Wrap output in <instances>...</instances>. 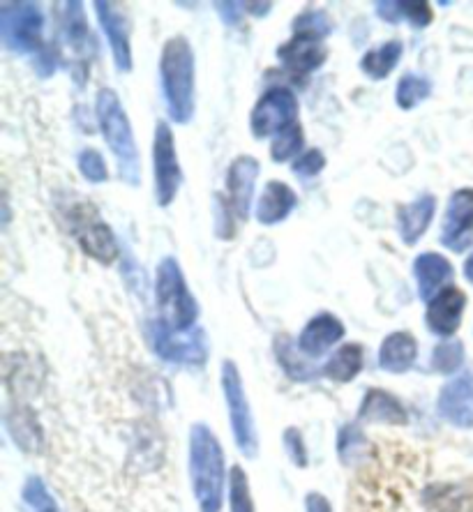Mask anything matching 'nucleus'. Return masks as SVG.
Returning <instances> with one entry per match:
<instances>
[{"mask_svg": "<svg viewBox=\"0 0 473 512\" xmlns=\"http://www.w3.org/2000/svg\"><path fill=\"white\" fill-rule=\"evenodd\" d=\"M160 79L169 118L174 123L187 125L197 107V70H194V51L187 37L176 35L164 42Z\"/></svg>", "mask_w": 473, "mask_h": 512, "instance_id": "f257e3e1", "label": "nucleus"}, {"mask_svg": "<svg viewBox=\"0 0 473 512\" xmlns=\"http://www.w3.org/2000/svg\"><path fill=\"white\" fill-rule=\"evenodd\" d=\"M190 478L201 512H220L224 496V450L213 429L197 423L190 429Z\"/></svg>", "mask_w": 473, "mask_h": 512, "instance_id": "f03ea898", "label": "nucleus"}, {"mask_svg": "<svg viewBox=\"0 0 473 512\" xmlns=\"http://www.w3.org/2000/svg\"><path fill=\"white\" fill-rule=\"evenodd\" d=\"M95 114L100 120V130L104 134V141L116 155L118 173L127 185L137 187L141 183V157L137 141H134V132L127 118L123 104H120L118 95L111 88H102L97 93Z\"/></svg>", "mask_w": 473, "mask_h": 512, "instance_id": "7ed1b4c3", "label": "nucleus"}, {"mask_svg": "<svg viewBox=\"0 0 473 512\" xmlns=\"http://www.w3.org/2000/svg\"><path fill=\"white\" fill-rule=\"evenodd\" d=\"M155 298L160 307V319L167 323L171 330H192L199 319V305L187 289L185 275L180 270V263L174 256L160 261L155 277Z\"/></svg>", "mask_w": 473, "mask_h": 512, "instance_id": "20e7f679", "label": "nucleus"}, {"mask_svg": "<svg viewBox=\"0 0 473 512\" xmlns=\"http://www.w3.org/2000/svg\"><path fill=\"white\" fill-rule=\"evenodd\" d=\"M146 337L150 342V349H153L164 363L192 367L206 365L208 337L204 330L197 326L180 333V330H171L162 319H155L148 323Z\"/></svg>", "mask_w": 473, "mask_h": 512, "instance_id": "39448f33", "label": "nucleus"}, {"mask_svg": "<svg viewBox=\"0 0 473 512\" xmlns=\"http://www.w3.org/2000/svg\"><path fill=\"white\" fill-rule=\"evenodd\" d=\"M220 379H222L224 399H227L231 432H234L236 446L247 459H254L259 453L257 427H254L250 402H247V397H245L243 376H240L234 360H224Z\"/></svg>", "mask_w": 473, "mask_h": 512, "instance_id": "423d86ee", "label": "nucleus"}, {"mask_svg": "<svg viewBox=\"0 0 473 512\" xmlns=\"http://www.w3.org/2000/svg\"><path fill=\"white\" fill-rule=\"evenodd\" d=\"M44 14L35 3L0 5V40L12 54H40Z\"/></svg>", "mask_w": 473, "mask_h": 512, "instance_id": "0eeeda50", "label": "nucleus"}, {"mask_svg": "<svg viewBox=\"0 0 473 512\" xmlns=\"http://www.w3.org/2000/svg\"><path fill=\"white\" fill-rule=\"evenodd\" d=\"M298 123V97L287 86L268 88L250 114V130L257 139L277 137Z\"/></svg>", "mask_w": 473, "mask_h": 512, "instance_id": "6e6552de", "label": "nucleus"}, {"mask_svg": "<svg viewBox=\"0 0 473 512\" xmlns=\"http://www.w3.org/2000/svg\"><path fill=\"white\" fill-rule=\"evenodd\" d=\"M153 169H155V197L157 206L167 208L178 197L183 187V169H180L174 132L164 120H157L153 141Z\"/></svg>", "mask_w": 473, "mask_h": 512, "instance_id": "1a4fd4ad", "label": "nucleus"}, {"mask_svg": "<svg viewBox=\"0 0 473 512\" xmlns=\"http://www.w3.org/2000/svg\"><path fill=\"white\" fill-rule=\"evenodd\" d=\"M441 243L453 252H464L473 243V190H457L441 222Z\"/></svg>", "mask_w": 473, "mask_h": 512, "instance_id": "9d476101", "label": "nucleus"}, {"mask_svg": "<svg viewBox=\"0 0 473 512\" xmlns=\"http://www.w3.org/2000/svg\"><path fill=\"white\" fill-rule=\"evenodd\" d=\"M95 14L104 30V35H107L111 56H114L118 72H130L132 70L130 19H127L125 14L118 10V5L102 3V0H97L95 3Z\"/></svg>", "mask_w": 473, "mask_h": 512, "instance_id": "9b49d317", "label": "nucleus"}, {"mask_svg": "<svg viewBox=\"0 0 473 512\" xmlns=\"http://www.w3.org/2000/svg\"><path fill=\"white\" fill-rule=\"evenodd\" d=\"M261 173V164L257 157L240 155L231 162L227 171V201L238 220H247L254 197V185Z\"/></svg>", "mask_w": 473, "mask_h": 512, "instance_id": "f8f14e48", "label": "nucleus"}, {"mask_svg": "<svg viewBox=\"0 0 473 512\" xmlns=\"http://www.w3.org/2000/svg\"><path fill=\"white\" fill-rule=\"evenodd\" d=\"M437 409L446 423L460 429L473 427V372L455 376L441 388Z\"/></svg>", "mask_w": 473, "mask_h": 512, "instance_id": "ddd939ff", "label": "nucleus"}, {"mask_svg": "<svg viewBox=\"0 0 473 512\" xmlns=\"http://www.w3.org/2000/svg\"><path fill=\"white\" fill-rule=\"evenodd\" d=\"M277 60H280L284 70L294 74H310L324 67L328 60V49L319 37L294 33L289 42H284L277 49Z\"/></svg>", "mask_w": 473, "mask_h": 512, "instance_id": "4468645a", "label": "nucleus"}, {"mask_svg": "<svg viewBox=\"0 0 473 512\" xmlns=\"http://www.w3.org/2000/svg\"><path fill=\"white\" fill-rule=\"evenodd\" d=\"M464 305H467V296L457 286H446L444 291H439L430 303H427L425 321L427 328L439 337H450L460 328Z\"/></svg>", "mask_w": 473, "mask_h": 512, "instance_id": "2eb2a0df", "label": "nucleus"}, {"mask_svg": "<svg viewBox=\"0 0 473 512\" xmlns=\"http://www.w3.org/2000/svg\"><path fill=\"white\" fill-rule=\"evenodd\" d=\"M344 337V323L335 314L321 312L314 319L307 321L303 333L298 337V351L305 353L307 358L324 356L328 349L340 342Z\"/></svg>", "mask_w": 473, "mask_h": 512, "instance_id": "dca6fc26", "label": "nucleus"}, {"mask_svg": "<svg viewBox=\"0 0 473 512\" xmlns=\"http://www.w3.org/2000/svg\"><path fill=\"white\" fill-rule=\"evenodd\" d=\"M77 240L88 256H93L95 261L100 263H111L116 259L118 247L114 231H111L107 224H104L100 217H97V210L90 206L88 215L77 224Z\"/></svg>", "mask_w": 473, "mask_h": 512, "instance_id": "f3484780", "label": "nucleus"}, {"mask_svg": "<svg viewBox=\"0 0 473 512\" xmlns=\"http://www.w3.org/2000/svg\"><path fill=\"white\" fill-rule=\"evenodd\" d=\"M414 275L418 282L420 300H427V303H430L439 291L446 289V284L453 280L455 273L446 256H441L437 252H425L416 256Z\"/></svg>", "mask_w": 473, "mask_h": 512, "instance_id": "a211bd4d", "label": "nucleus"}, {"mask_svg": "<svg viewBox=\"0 0 473 512\" xmlns=\"http://www.w3.org/2000/svg\"><path fill=\"white\" fill-rule=\"evenodd\" d=\"M298 206L296 192L291 190L287 183H280V180H270L261 192L259 203H257V220L264 224V227H275L287 220V217L294 213Z\"/></svg>", "mask_w": 473, "mask_h": 512, "instance_id": "6ab92c4d", "label": "nucleus"}, {"mask_svg": "<svg viewBox=\"0 0 473 512\" xmlns=\"http://www.w3.org/2000/svg\"><path fill=\"white\" fill-rule=\"evenodd\" d=\"M437 213V199L432 194H423L416 201H411L409 206H402L397 210V227H400V238L404 245H416L423 233L430 229Z\"/></svg>", "mask_w": 473, "mask_h": 512, "instance_id": "aec40b11", "label": "nucleus"}, {"mask_svg": "<svg viewBox=\"0 0 473 512\" xmlns=\"http://www.w3.org/2000/svg\"><path fill=\"white\" fill-rule=\"evenodd\" d=\"M360 420H370V423H384V425H407L409 413L404 404L395 395L386 393L381 388H372L365 393L363 404L358 409Z\"/></svg>", "mask_w": 473, "mask_h": 512, "instance_id": "412c9836", "label": "nucleus"}, {"mask_svg": "<svg viewBox=\"0 0 473 512\" xmlns=\"http://www.w3.org/2000/svg\"><path fill=\"white\" fill-rule=\"evenodd\" d=\"M418 358V342L411 333L397 330L390 333L379 349V365L384 372L390 374H404L414 367Z\"/></svg>", "mask_w": 473, "mask_h": 512, "instance_id": "4be33fe9", "label": "nucleus"}, {"mask_svg": "<svg viewBox=\"0 0 473 512\" xmlns=\"http://www.w3.org/2000/svg\"><path fill=\"white\" fill-rule=\"evenodd\" d=\"M374 10L384 21H390V24H397V21H409L411 28H425L432 24L434 14H432V5L425 3V0H407V3H395V0H379L374 3Z\"/></svg>", "mask_w": 473, "mask_h": 512, "instance_id": "5701e85b", "label": "nucleus"}, {"mask_svg": "<svg viewBox=\"0 0 473 512\" xmlns=\"http://www.w3.org/2000/svg\"><path fill=\"white\" fill-rule=\"evenodd\" d=\"M402 54H404L402 42L390 40V42L379 44V47L370 49L363 58H360V72L372 81H384L388 74L395 70L397 63H400Z\"/></svg>", "mask_w": 473, "mask_h": 512, "instance_id": "b1692460", "label": "nucleus"}, {"mask_svg": "<svg viewBox=\"0 0 473 512\" xmlns=\"http://www.w3.org/2000/svg\"><path fill=\"white\" fill-rule=\"evenodd\" d=\"M365 363V349L363 344L351 342V344H342L333 356L328 358V363L324 367V374L330 381L337 383H349L351 379H356L363 370Z\"/></svg>", "mask_w": 473, "mask_h": 512, "instance_id": "393cba45", "label": "nucleus"}, {"mask_svg": "<svg viewBox=\"0 0 473 512\" xmlns=\"http://www.w3.org/2000/svg\"><path fill=\"white\" fill-rule=\"evenodd\" d=\"M430 95H432V81L418 72H407L400 79V84H397L395 102L402 111H411L416 109L420 102H425Z\"/></svg>", "mask_w": 473, "mask_h": 512, "instance_id": "a878e982", "label": "nucleus"}, {"mask_svg": "<svg viewBox=\"0 0 473 512\" xmlns=\"http://www.w3.org/2000/svg\"><path fill=\"white\" fill-rule=\"evenodd\" d=\"M21 501H24L28 512H58L56 499L51 496L47 485H44V480L37 476H30L24 483V489H21Z\"/></svg>", "mask_w": 473, "mask_h": 512, "instance_id": "bb28decb", "label": "nucleus"}, {"mask_svg": "<svg viewBox=\"0 0 473 512\" xmlns=\"http://www.w3.org/2000/svg\"><path fill=\"white\" fill-rule=\"evenodd\" d=\"M303 143H305L303 127H300L298 123L291 125L289 130L277 134L273 143H270V157H273V162H277V164L294 160L300 150H303Z\"/></svg>", "mask_w": 473, "mask_h": 512, "instance_id": "cd10ccee", "label": "nucleus"}, {"mask_svg": "<svg viewBox=\"0 0 473 512\" xmlns=\"http://www.w3.org/2000/svg\"><path fill=\"white\" fill-rule=\"evenodd\" d=\"M65 35L67 42L72 47L81 49L88 42V24H86V14H84V5L81 3H65Z\"/></svg>", "mask_w": 473, "mask_h": 512, "instance_id": "c85d7f7f", "label": "nucleus"}, {"mask_svg": "<svg viewBox=\"0 0 473 512\" xmlns=\"http://www.w3.org/2000/svg\"><path fill=\"white\" fill-rule=\"evenodd\" d=\"M464 363V344L457 340L441 342L432 353V367L439 374H453Z\"/></svg>", "mask_w": 473, "mask_h": 512, "instance_id": "c756f323", "label": "nucleus"}, {"mask_svg": "<svg viewBox=\"0 0 473 512\" xmlns=\"http://www.w3.org/2000/svg\"><path fill=\"white\" fill-rule=\"evenodd\" d=\"M294 33L312 35L324 40V37L333 33V21H330L324 10H305L303 14H298V19L294 21Z\"/></svg>", "mask_w": 473, "mask_h": 512, "instance_id": "7c9ffc66", "label": "nucleus"}, {"mask_svg": "<svg viewBox=\"0 0 473 512\" xmlns=\"http://www.w3.org/2000/svg\"><path fill=\"white\" fill-rule=\"evenodd\" d=\"M229 492H231V512H254V501L250 494V483H247L245 471L240 466L231 469L229 478Z\"/></svg>", "mask_w": 473, "mask_h": 512, "instance_id": "2f4dec72", "label": "nucleus"}, {"mask_svg": "<svg viewBox=\"0 0 473 512\" xmlns=\"http://www.w3.org/2000/svg\"><path fill=\"white\" fill-rule=\"evenodd\" d=\"M77 167L81 171V176L90 180V183H107L109 178L107 162H104V157L97 153L95 148L81 150L77 157Z\"/></svg>", "mask_w": 473, "mask_h": 512, "instance_id": "473e14b6", "label": "nucleus"}, {"mask_svg": "<svg viewBox=\"0 0 473 512\" xmlns=\"http://www.w3.org/2000/svg\"><path fill=\"white\" fill-rule=\"evenodd\" d=\"M367 448L365 434L360 432L356 425H347L342 427L340 432V441H337V450H340V457L344 464H349L351 459L360 455V450Z\"/></svg>", "mask_w": 473, "mask_h": 512, "instance_id": "72a5a7b5", "label": "nucleus"}, {"mask_svg": "<svg viewBox=\"0 0 473 512\" xmlns=\"http://www.w3.org/2000/svg\"><path fill=\"white\" fill-rule=\"evenodd\" d=\"M324 169H326V155L317 148L307 150V153L296 157V162L291 164V171H294L300 180H310L314 176H319Z\"/></svg>", "mask_w": 473, "mask_h": 512, "instance_id": "f704fd0d", "label": "nucleus"}, {"mask_svg": "<svg viewBox=\"0 0 473 512\" xmlns=\"http://www.w3.org/2000/svg\"><path fill=\"white\" fill-rule=\"evenodd\" d=\"M284 448H287L291 462L296 466H307V448L298 429L289 427L287 432H284Z\"/></svg>", "mask_w": 473, "mask_h": 512, "instance_id": "c9c22d12", "label": "nucleus"}, {"mask_svg": "<svg viewBox=\"0 0 473 512\" xmlns=\"http://www.w3.org/2000/svg\"><path fill=\"white\" fill-rule=\"evenodd\" d=\"M215 10L220 12V19L227 26H238L240 19H243L245 7L240 3H215Z\"/></svg>", "mask_w": 473, "mask_h": 512, "instance_id": "e433bc0d", "label": "nucleus"}, {"mask_svg": "<svg viewBox=\"0 0 473 512\" xmlns=\"http://www.w3.org/2000/svg\"><path fill=\"white\" fill-rule=\"evenodd\" d=\"M305 508H307V512H333L326 496L319 492H310L305 496Z\"/></svg>", "mask_w": 473, "mask_h": 512, "instance_id": "4c0bfd02", "label": "nucleus"}, {"mask_svg": "<svg viewBox=\"0 0 473 512\" xmlns=\"http://www.w3.org/2000/svg\"><path fill=\"white\" fill-rule=\"evenodd\" d=\"M245 10H252L250 14H254V17H266V14L273 10V3H243Z\"/></svg>", "mask_w": 473, "mask_h": 512, "instance_id": "58836bf2", "label": "nucleus"}, {"mask_svg": "<svg viewBox=\"0 0 473 512\" xmlns=\"http://www.w3.org/2000/svg\"><path fill=\"white\" fill-rule=\"evenodd\" d=\"M464 277H467V280L473 284V252L469 254V259L464 261Z\"/></svg>", "mask_w": 473, "mask_h": 512, "instance_id": "ea45409f", "label": "nucleus"}]
</instances>
